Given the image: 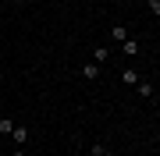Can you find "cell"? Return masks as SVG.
I'll list each match as a JSON object with an SVG mask.
<instances>
[{"mask_svg": "<svg viewBox=\"0 0 160 156\" xmlns=\"http://www.w3.org/2000/svg\"><path fill=\"white\" fill-rule=\"evenodd\" d=\"M100 68H103V64H96V60H86V64H82V78H100Z\"/></svg>", "mask_w": 160, "mask_h": 156, "instance_id": "6da1fadb", "label": "cell"}, {"mask_svg": "<svg viewBox=\"0 0 160 156\" xmlns=\"http://www.w3.org/2000/svg\"><path fill=\"white\" fill-rule=\"evenodd\" d=\"M11 139H14V145H18V149H25V142H29V128H18V124H14Z\"/></svg>", "mask_w": 160, "mask_h": 156, "instance_id": "7a4b0ae2", "label": "cell"}, {"mask_svg": "<svg viewBox=\"0 0 160 156\" xmlns=\"http://www.w3.org/2000/svg\"><path fill=\"white\" fill-rule=\"evenodd\" d=\"M135 92L142 96V99H153V92H157V89H153V82H146V78H139V85H135Z\"/></svg>", "mask_w": 160, "mask_h": 156, "instance_id": "3957f363", "label": "cell"}, {"mask_svg": "<svg viewBox=\"0 0 160 156\" xmlns=\"http://www.w3.org/2000/svg\"><path fill=\"white\" fill-rule=\"evenodd\" d=\"M139 78H142V75H139L135 68H125V71H121V82H125V85H132V89L139 85Z\"/></svg>", "mask_w": 160, "mask_h": 156, "instance_id": "277c9868", "label": "cell"}, {"mask_svg": "<svg viewBox=\"0 0 160 156\" xmlns=\"http://www.w3.org/2000/svg\"><path fill=\"white\" fill-rule=\"evenodd\" d=\"M121 53H125V57H135V53H139V39H132V35H128V39L121 43Z\"/></svg>", "mask_w": 160, "mask_h": 156, "instance_id": "5b68a950", "label": "cell"}, {"mask_svg": "<svg viewBox=\"0 0 160 156\" xmlns=\"http://www.w3.org/2000/svg\"><path fill=\"white\" fill-rule=\"evenodd\" d=\"M107 57H110L107 46H92V60H96V64H107Z\"/></svg>", "mask_w": 160, "mask_h": 156, "instance_id": "8992f818", "label": "cell"}, {"mask_svg": "<svg viewBox=\"0 0 160 156\" xmlns=\"http://www.w3.org/2000/svg\"><path fill=\"white\" fill-rule=\"evenodd\" d=\"M11 131H14V121H11V117H0V139L11 135Z\"/></svg>", "mask_w": 160, "mask_h": 156, "instance_id": "52a82bcc", "label": "cell"}, {"mask_svg": "<svg viewBox=\"0 0 160 156\" xmlns=\"http://www.w3.org/2000/svg\"><path fill=\"white\" fill-rule=\"evenodd\" d=\"M128 39V29L125 25H114V43H125Z\"/></svg>", "mask_w": 160, "mask_h": 156, "instance_id": "ba28073f", "label": "cell"}, {"mask_svg": "<svg viewBox=\"0 0 160 156\" xmlns=\"http://www.w3.org/2000/svg\"><path fill=\"white\" fill-rule=\"evenodd\" d=\"M146 7H149V14H157V18H160V0H146Z\"/></svg>", "mask_w": 160, "mask_h": 156, "instance_id": "9c48e42d", "label": "cell"}, {"mask_svg": "<svg viewBox=\"0 0 160 156\" xmlns=\"http://www.w3.org/2000/svg\"><path fill=\"white\" fill-rule=\"evenodd\" d=\"M89 156H107V149H103V145L96 142V145H92V149H89Z\"/></svg>", "mask_w": 160, "mask_h": 156, "instance_id": "30bf717a", "label": "cell"}, {"mask_svg": "<svg viewBox=\"0 0 160 156\" xmlns=\"http://www.w3.org/2000/svg\"><path fill=\"white\" fill-rule=\"evenodd\" d=\"M11 156H25V149H14V153H11Z\"/></svg>", "mask_w": 160, "mask_h": 156, "instance_id": "8fae6325", "label": "cell"}, {"mask_svg": "<svg viewBox=\"0 0 160 156\" xmlns=\"http://www.w3.org/2000/svg\"><path fill=\"white\" fill-rule=\"evenodd\" d=\"M11 4H25V0H11Z\"/></svg>", "mask_w": 160, "mask_h": 156, "instance_id": "7c38bea8", "label": "cell"}]
</instances>
